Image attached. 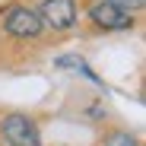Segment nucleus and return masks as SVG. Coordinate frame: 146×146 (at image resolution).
<instances>
[{
	"label": "nucleus",
	"instance_id": "7",
	"mask_svg": "<svg viewBox=\"0 0 146 146\" xmlns=\"http://www.w3.org/2000/svg\"><path fill=\"white\" fill-rule=\"evenodd\" d=\"M108 3H114V7H121V10H127V13H130V10H140L146 0H108Z\"/></svg>",
	"mask_w": 146,
	"mask_h": 146
},
{
	"label": "nucleus",
	"instance_id": "6",
	"mask_svg": "<svg viewBox=\"0 0 146 146\" xmlns=\"http://www.w3.org/2000/svg\"><path fill=\"white\" fill-rule=\"evenodd\" d=\"M105 146H137V140H133L130 133H111V137L105 140Z\"/></svg>",
	"mask_w": 146,
	"mask_h": 146
},
{
	"label": "nucleus",
	"instance_id": "4",
	"mask_svg": "<svg viewBox=\"0 0 146 146\" xmlns=\"http://www.w3.org/2000/svg\"><path fill=\"white\" fill-rule=\"evenodd\" d=\"M89 16H92L95 26H102V29H127L130 22H133V16H130L127 10L108 3V0H105V3H95V7L89 10Z\"/></svg>",
	"mask_w": 146,
	"mask_h": 146
},
{
	"label": "nucleus",
	"instance_id": "3",
	"mask_svg": "<svg viewBox=\"0 0 146 146\" xmlns=\"http://www.w3.org/2000/svg\"><path fill=\"white\" fill-rule=\"evenodd\" d=\"M38 19L48 22L51 29H70L76 22V7H73V0H44Z\"/></svg>",
	"mask_w": 146,
	"mask_h": 146
},
{
	"label": "nucleus",
	"instance_id": "1",
	"mask_svg": "<svg viewBox=\"0 0 146 146\" xmlns=\"http://www.w3.org/2000/svg\"><path fill=\"white\" fill-rule=\"evenodd\" d=\"M0 130H3V137H7L10 146H41L35 124H32L29 117H22V114H10V117H3Z\"/></svg>",
	"mask_w": 146,
	"mask_h": 146
},
{
	"label": "nucleus",
	"instance_id": "5",
	"mask_svg": "<svg viewBox=\"0 0 146 146\" xmlns=\"http://www.w3.org/2000/svg\"><path fill=\"white\" fill-rule=\"evenodd\" d=\"M54 64H57V67H64V70H83L86 76H92V80H95V73H92V70L86 67V60H83V57H76V54H64V57H57Z\"/></svg>",
	"mask_w": 146,
	"mask_h": 146
},
{
	"label": "nucleus",
	"instance_id": "2",
	"mask_svg": "<svg viewBox=\"0 0 146 146\" xmlns=\"http://www.w3.org/2000/svg\"><path fill=\"white\" fill-rule=\"evenodd\" d=\"M7 32L16 35V38H35L41 32V19L29 7H13L7 13Z\"/></svg>",
	"mask_w": 146,
	"mask_h": 146
}]
</instances>
